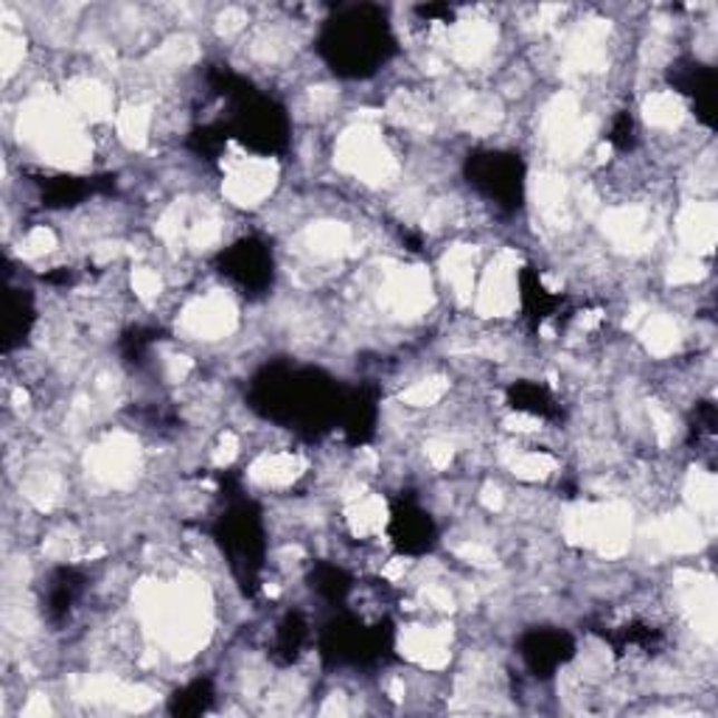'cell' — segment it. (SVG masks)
Listing matches in <instances>:
<instances>
[{
  "mask_svg": "<svg viewBox=\"0 0 718 718\" xmlns=\"http://www.w3.org/2000/svg\"><path fill=\"white\" fill-rule=\"evenodd\" d=\"M279 183V166L264 157H239L225 168L222 194L239 208H255L273 194Z\"/></svg>",
  "mask_w": 718,
  "mask_h": 718,
  "instance_id": "7a4b0ae2",
  "label": "cell"
},
{
  "mask_svg": "<svg viewBox=\"0 0 718 718\" xmlns=\"http://www.w3.org/2000/svg\"><path fill=\"white\" fill-rule=\"evenodd\" d=\"M180 329L188 337H197V340H220L236 329V307L227 295L211 292V295L197 298L183 309Z\"/></svg>",
  "mask_w": 718,
  "mask_h": 718,
  "instance_id": "3957f363",
  "label": "cell"
},
{
  "mask_svg": "<svg viewBox=\"0 0 718 718\" xmlns=\"http://www.w3.org/2000/svg\"><path fill=\"white\" fill-rule=\"evenodd\" d=\"M449 394V382L446 377H424L418 382H413L410 388L401 390V405L410 410H424V407H435L444 396Z\"/></svg>",
  "mask_w": 718,
  "mask_h": 718,
  "instance_id": "ba28073f",
  "label": "cell"
},
{
  "mask_svg": "<svg viewBox=\"0 0 718 718\" xmlns=\"http://www.w3.org/2000/svg\"><path fill=\"white\" fill-rule=\"evenodd\" d=\"M679 239L690 255L710 253L716 244V205L710 200H693L677 220Z\"/></svg>",
  "mask_w": 718,
  "mask_h": 718,
  "instance_id": "277c9868",
  "label": "cell"
},
{
  "mask_svg": "<svg viewBox=\"0 0 718 718\" xmlns=\"http://www.w3.org/2000/svg\"><path fill=\"white\" fill-rule=\"evenodd\" d=\"M685 116H688V107H685L682 96L673 94V90H654V94L646 96L643 118L654 129L673 133V129L682 127Z\"/></svg>",
  "mask_w": 718,
  "mask_h": 718,
  "instance_id": "8992f818",
  "label": "cell"
},
{
  "mask_svg": "<svg viewBox=\"0 0 718 718\" xmlns=\"http://www.w3.org/2000/svg\"><path fill=\"white\" fill-rule=\"evenodd\" d=\"M129 287H133L135 298L144 303H155L163 295V279L152 266H135L129 275Z\"/></svg>",
  "mask_w": 718,
  "mask_h": 718,
  "instance_id": "30bf717a",
  "label": "cell"
},
{
  "mask_svg": "<svg viewBox=\"0 0 718 718\" xmlns=\"http://www.w3.org/2000/svg\"><path fill=\"white\" fill-rule=\"evenodd\" d=\"M303 469H307L303 458H298L295 453L275 449V453H264L261 458H255L248 475L261 488H287L303 475Z\"/></svg>",
  "mask_w": 718,
  "mask_h": 718,
  "instance_id": "5b68a950",
  "label": "cell"
},
{
  "mask_svg": "<svg viewBox=\"0 0 718 718\" xmlns=\"http://www.w3.org/2000/svg\"><path fill=\"white\" fill-rule=\"evenodd\" d=\"M640 340L649 348V353L668 357L682 342V329L673 320V314H646L643 326H640Z\"/></svg>",
  "mask_w": 718,
  "mask_h": 718,
  "instance_id": "52a82bcc",
  "label": "cell"
},
{
  "mask_svg": "<svg viewBox=\"0 0 718 718\" xmlns=\"http://www.w3.org/2000/svg\"><path fill=\"white\" fill-rule=\"evenodd\" d=\"M337 161L353 177L373 183V186L388 183L396 174L394 152L373 124H357L348 133H342L340 144H337Z\"/></svg>",
  "mask_w": 718,
  "mask_h": 718,
  "instance_id": "6da1fadb",
  "label": "cell"
},
{
  "mask_svg": "<svg viewBox=\"0 0 718 718\" xmlns=\"http://www.w3.org/2000/svg\"><path fill=\"white\" fill-rule=\"evenodd\" d=\"M685 494H688V503L693 505L696 514L712 516V511H716V477H712V472H693L688 477Z\"/></svg>",
  "mask_w": 718,
  "mask_h": 718,
  "instance_id": "9c48e42d",
  "label": "cell"
}]
</instances>
